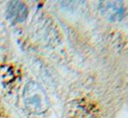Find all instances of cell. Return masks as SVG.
I'll return each mask as SVG.
<instances>
[{
	"label": "cell",
	"instance_id": "7a4b0ae2",
	"mask_svg": "<svg viewBox=\"0 0 128 118\" xmlns=\"http://www.w3.org/2000/svg\"><path fill=\"white\" fill-rule=\"evenodd\" d=\"M102 14L113 22L122 20L125 15V6L120 1H103L100 2Z\"/></svg>",
	"mask_w": 128,
	"mask_h": 118
},
{
	"label": "cell",
	"instance_id": "6da1fadb",
	"mask_svg": "<svg viewBox=\"0 0 128 118\" xmlns=\"http://www.w3.org/2000/svg\"><path fill=\"white\" fill-rule=\"evenodd\" d=\"M23 101L26 109L32 113L40 114L49 109L50 103L46 91L36 82H28L23 91Z\"/></svg>",
	"mask_w": 128,
	"mask_h": 118
},
{
	"label": "cell",
	"instance_id": "3957f363",
	"mask_svg": "<svg viewBox=\"0 0 128 118\" xmlns=\"http://www.w3.org/2000/svg\"><path fill=\"white\" fill-rule=\"evenodd\" d=\"M28 16L27 6L20 1H12L7 8V17L12 23L25 21Z\"/></svg>",
	"mask_w": 128,
	"mask_h": 118
}]
</instances>
